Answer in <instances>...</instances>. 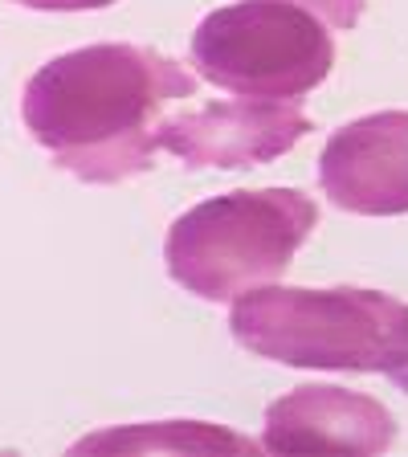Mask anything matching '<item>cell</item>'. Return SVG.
<instances>
[{
    "label": "cell",
    "instance_id": "cell-8",
    "mask_svg": "<svg viewBox=\"0 0 408 457\" xmlns=\"http://www.w3.org/2000/svg\"><path fill=\"white\" fill-rule=\"evenodd\" d=\"M254 453V441L233 433L225 425H204V420H160V425H131V428H106L74 445V453Z\"/></svg>",
    "mask_w": 408,
    "mask_h": 457
},
{
    "label": "cell",
    "instance_id": "cell-6",
    "mask_svg": "<svg viewBox=\"0 0 408 457\" xmlns=\"http://www.w3.org/2000/svg\"><path fill=\"white\" fill-rule=\"evenodd\" d=\"M319 184L327 200L360 217L408 212V111L355 119L327 139L319 155Z\"/></svg>",
    "mask_w": 408,
    "mask_h": 457
},
{
    "label": "cell",
    "instance_id": "cell-4",
    "mask_svg": "<svg viewBox=\"0 0 408 457\" xmlns=\"http://www.w3.org/2000/svg\"><path fill=\"white\" fill-rule=\"evenodd\" d=\"M314 225L319 204L298 188L225 192L171 220L163 262L188 295L225 303L278 282Z\"/></svg>",
    "mask_w": 408,
    "mask_h": 457
},
{
    "label": "cell",
    "instance_id": "cell-5",
    "mask_svg": "<svg viewBox=\"0 0 408 457\" xmlns=\"http://www.w3.org/2000/svg\"><path fill=\"white\" fill-rule=\"evenodd\" d=\"M311 131V119L295 103L278 98H237L160 119L155 147L171 152L188 168H262L295 147Z\"/></svg>",
    "mask_w": 408,
    "mask_h": 457
},
{
    "label": "cell",
    "instance_id": "cell-2",
    "mask_svg": "<svg viewBox=\"0 0 408 457\" xmlns=\"http://www.w3.org/2000/svg\"><path fill=\"white\" fill-rule=\"evenodd\" d=\"M229 331L246 352L311 371L408 368V303L380 290L254 286L233 298Z\"/></svg>",
    "mask_w": 408,
    "mask_h": 457
},
{
    "label": "cell",
    "instance_id": "cell-9",
    "mask_svg": "<svg viewBox=\"0 0 408 457\" xmlns=\"http://www.w3.org/2000/svg\"><path fill=\"white\" fill-rule=\"evenodd\" d=\"M25 9H41V12H82V9H106L114 0H17Z\"/></svg>",
    "mask_w": 408,
    "mask_h": 457
},
{
    "label": "cell",
    "instance_id": "cell-3",
    "mask_svg": "<svg viewBox=\"0 0 408 457\" xmlns=\"http://www.w3.org/2000/svg\"><path fill=\"white\" fill-rule=\"evenodd\" d=\"M368 0H237L192 33V66L241 98H303L335 66V33L360 25Z\"/></svg>",
    "mask_w": 408,
    "mask_h": 457
},
{
    "label": "cell",
    "instance_id": "cell-7",
    "mask_svg": "<svg viewBox=\"0 0 408 457\" xmlns=\"http://www.w3.org/2000/svg\"><path fill=\"white\" fill-rule=\"evenodd\" d=\"M396 420L376 396L335 384H303L266 409L262 449L270 453H384Z\"/></svg>",
    "mask_w": 408,
    "mask_h": 457
},
{
    "label": "cell",
    "instance_id": "cell-10",
    "mask_svg": "<svg viewBox=\"0 0 408 457\" xmlns=\"http://www.w3.org/2000/svg\"><path fill=\"white\" fill-rule=\"evenodd\" d=\"M388 380L396 384L400 392H408V368H396V371H388Z\"/></svg>",
    "mask_w": 408,
    "mask_h": 457
},
{
    "label": "cell",
    "instance_id": "cell-1",
    "mask_svg": "<svg viewBox=\"0 0 408 457\" xmlns=\"http://www.w3.org/2000/svg\"><path fill=\"white\" fill-rule=\"evenodd\" d=\"M192 90L196 78L147 46H86L29 78L21 119L62 171L86 184H123L152 171L155 127Z\"/></svg>",
    "mask_w": 408,
    "mask_h": 457
}]
</instances>
